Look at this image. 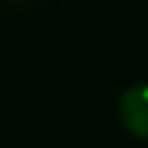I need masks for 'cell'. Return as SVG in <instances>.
I'll list each match as a JSON object with an SVG mask.
<instances>
[{"instance_id":"6da1fadb","label":"cell","mask_w":148,"mask_h":148,"mask_svg":"<svg viewBox=\"0 0 148 148\" xmlns=\"http://www.w3.org/2000/svg\"><path fill=\"white\" fill-rule=\"evenodd\" d=\"M121 121L129 134L148 140V85H132L121 96Z\"/></svg>"}]
</instances>
